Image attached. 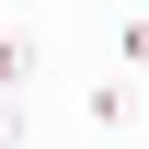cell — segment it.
Here are the masks:
<instances>
[{
	"label": "cell",
	"instance_id": "cell-3",
	"mask_svg": "<svg viewBox=\"0 0 149 149\" xmlns=\"http://www.w3.org/2000/svg\"><path fill=\"white\" fill-rule=\"evenodd\" d=\"M0 138H23V115H12V92H0Z\"/></svg>",
	"mask_w": 149,
	"mask_h": 149
},
{
	"label": "cell",
	"instance_id": "cell-1",
	"mask_svg": "<svg viewBox=\"0 0 149 149\" xmlns=\"http://www.w3.org/2000/svg\"><path fill=\"white\" fill-rule=\"evenodd\" d=\"M35 69H46V46H35V35H0V92H23Z\"/></svg>",
	"mask_w": 149,
	"mask_h": 149
},
{
	"label": "cell",
	"instance_id": "cell-2",
	"mask_svg": "<svg viewBox=\"0 0 149 149\" xmlns=\"http://www.w3.org/2000/svg\"><path fill=\"white\" fill-rule=\"evenodd\" d=\"M115 57H126V80L149 69V12H126V23H115Z\"/></svg>",
	"mask_w": 149,
	"mask_h": 149
}]
</instances>
